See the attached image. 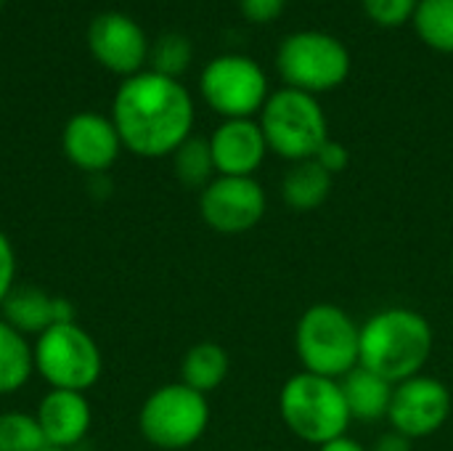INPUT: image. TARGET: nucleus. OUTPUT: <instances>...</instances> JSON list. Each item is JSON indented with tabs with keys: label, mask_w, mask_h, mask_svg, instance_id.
Masks as SVG:
<instances>
[{
	"label": "nucleus",
	"mask_w": 453,
	"mask_h": 451,
	"mask_svg": "<svg viewBox=\"0 0 453 451\" xmlns=\"http://www.w3.org/2000/svg\"><path fill=\"white\" fill-rule=\"evenodd\" d=\"M319 451H369L358 439H353V436H337V439H332V441H326V444H321Z\"/></svg>",
	"instance_id": "c756f323"
},
{
	"label": "nucleus",
	"mask_w": 453,
	"mask_h": 451,
	"mask_svg": "<svg viewBox=\"0 0 453 451\" xmlns=\"http://www.w3.org/2000/svg\"><path fill=\"white\" fill-rule=\"evenodd\" d=\"M332 178L334 175H340L348 165H350V152H348V146L345 144H340V141H334V138H329L319 152H316V157H313Z\"/></svg>",
	"instance_id": "bb28decb"
},
{
	"label": "nucleus",
	"mask_w": 453,
	"mask_h": 451,
	"mask_svg": "<svg viewBox=\"0 0 453 451\" xmlns=\"http://www.w3.org/2000/svg\"><path fill=\"white\" fill-rule=\"evenodd\" d=\"M435 348L433 324L414 308L390 306L361 324L358 367L377 372L393 385L422 375Z\"/></svg>",
	"instance_id": "f03ea898"
},
{
	"label": "nucleus",
	"mask_w": 453,
	"mask_h": 451,
	"mask_svg": "<svg viewBox=\"0 0 453 451\" xmlns=\"http://www.w3.org/2000/svg\"><path fill=\"white\" fill-rule=\"evenodd\" d=\"M279 415L289 433L316 449L337 436H345L353 423L340 380L311 372H297L281 385Z\"/></svg>",
	"instance_id": "20e7f679"
},
{
	"label": "nucleus",
	"mask_w": 453,
	"mask_h": 451,
	"mask_svg": "<svg viewBox=\"0 0 453 451\" xmlns=\"http://www.w3.org/2000/svg\"><path fill=\"white\" fill-rule=\"evenodd\" d=\"M419 0H361L364 13L385 29L403 27L414 19Z\"/></svg>",
	"instance_id": "393cba45"
},
{
	"label": "nucleus",
	"mask_w": 453,
	"mask_h": 451,
	"mask_svg": "<svg viewBox=\"0 0 453 451\" xmlns=\"http://www.w3.org/2000/svg\"><path fill=\"white\" fill-rule=\"evenodd\" d=\"M191 58H194L191 40L180 32H165L149 48L151 72L173 77V80H180V74L191 66Z\"/></svg>",
	"instance_id": "5701e85b"
},
{
	"label": "nucleus",
	"mask_w": 453,
	"mask_h": 451,
	"mask_svg": "<svg viewBox=\"0 0 453 451\" xmlns=\"http://www.w3.org/2000/svg\"><path fill=\"white\" fill-rule=\"evenodd\" d=\"M228 372H231V359L226 348L212 340H202L191 346L180 362V383L204 396L218 391L226 383Z\"/></svg>",
	"instance_id": "a211bd4d"
},
{
	"label": "nucleus",
	"mask_w": 453,
	"mask_h": 451,
	"mask_svg": "<svg viewBox=\"0 0 453 451\" xmlns=\"http://www.w3.org/2000/svg\"><path fill=\"white\" fill-rule=\"evenodd\" d=\"M0 311L3 319L21 335H42L53 324L74 322V308L66 298L48 295L45 290L29 284H16Z\"/></svg>",
	"instance_id": "dca6fc26"
},
{
	"label": "nucleus",
	"mask_w": 453,
	"mask_h": 451,
	"mask_svg": "<svg viewBox=\"0 0 453 451\" xmlns=\"http://www.w3.org/2000/svg\"><path fill=\"white\" fill-rule=\"evenodd\" d=\"M207 141L218 175L255 178L268 157L263 128L255 120H223Z\"/></svg>",
	"instance_id": "4468645a"
},
{
	"label": "nucleus",
	"mask_w": 453,
	"mask_h": 451,
	"mask_svg": "<svg viewBox=\"0 0 453 451\" xmlns=\"http://www.w3.org/2000/svg\"><path fill=\"white\" fill-rule=\"evenodd\" d=\"M348 45L321 29H300L281 40L276 51V72L284 88H295L311 96L329 93L350 77Z\"/></svg>",
	"instance_id": "423d86ee"
},
{
	"label": "nucleus",
	"mask_w": 453,
	"mask_h": 451,
	"mask_svg": "<svg viewBox=\"0 0 453 451\" xmlns=\"http://www.w3.org/2000/svg\"><path fill=\"white\" fill-rule=\"evenodd\" d=\"M61 149L77 170L101 175L117 162L125 146L111 117L98 112H77L61 130Z\"/></svg>",
	"instance_id": "ddd939ff"
},
{
	"label": "nucleus",
	"mask_w": 453,
	"mask_h": 451,
	"mask_svg": "<svg viewBox=\"0 0 453 451\" xmlns=\"http://www.w3.org/2000/svg\"><path fill=\"white\" fill-rule=\"evenodd\" d=\"M287 0H239L242 16L250 24H271L281 16Z\"/></svg>",
	"instance_id": "a878e982"
},
{
	"label": "nucleus",
	"mask_w": 453,
	"mask_h": 451,
	"mask_svg": "<svg viewBox=\"0 0 453 451\" xmlns=\"http://www.w3.org/2000/svg\"><path fill=\"white\" fill-rule=\"evenodd\" d=\"M342 396L350 412V420H361V423H377L385 420L390 412V399H393V383L380 377L372 369L356 367L353 372H348L342 380Z\"/></svg>",
	"instance_id": "f3484780"
},
{
	"label": "nucleus",
	"mask_w": 453,
	"mask_h": 451,
	"mask_svg": "<svg viewBox=\"0 0 453 451\" xmlns=\"http://www.w3.org/2000/svg\"><path fill=\"white\" fill-rule=\"evenodd\" d=\"M45 444L50 449L69 451L90 431V404L80 391H48L35 412Z\"/></svg>",
	"instance_id": "2eb2a0df"
},
{
	"label": "nucleus",
	"mask_w": 453,
	"mask_h": 451,
	"mask_svg": "<svg viewBox=\"0 0 453 451\" xmlns=\"http://www.w3.org/2000/svg\"><path fill=\"white\" fill-rule=\"evenodd\" d=\"M453 399L449 385L430 375H417L393 388L390 428L411 441L438 433L451 417Z\"/></svg>",
	"instance_id": "9b49d317"
},
{
	"label": "nucleus",
	"mask_w": 453,
	"mask_h": 451,
	"mask_svg": "<svg viewBox=\"0 0 453 451\" xmlns=\"http://www.w3.org/2000/svg\"><path fill=\"white\" fill-rule=\"evenodd\" d=\"M199 93L204 104L223 120H252L271 96L263 66L239 53L212 58L202 69Z\"/></svg>",
	"instance_id": "1a4fd4ad"
},
{
	"label": "nucleus",
	"mask_w": 453,
	"mask_h": 451,
	"mask_svg": "<svg viewBox=\"0 0 453 451\" xmlns=\"http://www.w3.org/2000/svg\"><path fill=\"white\" fill-rule=\"evenodd\" d=\"M0 8H3V0H0Z\"/></svg>",
	"instance_id": "2f4dec72"
},
{
	"label": "nucleus",
	"mask_w": 453,
	"mask_h": 451,
	"mask_svg": "<svg viewBox=\"0 0 453 451\" xmlns=\"http://www.w3.org/2000/svg\"><path fill=\"white\" fill-rule=\"evenodd\" d=\"M411 439H406V436H401V433H395V431H388V433H382L377 441H374V447L369 451H414L411 449Z\"/></svg>",
	"instance_id": "c85d7f7f"
},
{
	"label": "nucleus",
	"mask_w": 453,
	"mask_h": 451,
	"mask_svg": "<svg viewBox=\"0 0 453 451\" xmlns=\"http://www.w3.org/2000/svg\"><path fill=\"white\" fill-rule=\"evenodd\" d=\"M173 170L175 178L188 186V189H204L215 175V162H212V152H210V141L191 136L186 138L175 152H173Z\"/></svg>",
	"instance_id": "4be33fe9"
},
{
	"label": "nucleus",
	"mask_w": 453,
	"mask_h": 451,
	"mask_svg": "<svg viewBox=\"0 0 453 451\" xmlns=\"http://www.w3.org/2000/svg\"><path fill=\"white\" fill-rule=\"evenodd\" d=\"M35 372L32 346L0 316V396H11L27 385Z\"/></svg>",
	"instance_id": "aec40b11"
},
{
	"label": "nucleus",
	"mask_w": 453,
	"mask_h": 451,
	"mask_svg": "<svg viewBox=\"0 0 453 451\" xmlns=\"http://www.w3.org/2000/svg\"><path fill=\"white\" fill-rule=\"evenodd\" d=\"M411 21L427 48L453 53V0H419Z\"/></svg>",
	"instance_id": "412c9836"
},
{
	"label": "nucleus",
	"mask_w": 453,
	"mask_h": 451,
	"mask_svg": "<svg viewBox=\"0 0 453 451\" xmlns=\"http://www.w3.org/2000/svg\"><path fill=\"white\" fill-rule=\"evenodd\" d=\"M111 122L122 146L135 157H173V152L191 138L194 98L180 80L143 69L125 77L117 88Z\"/></svg>",
	"instance_id": "f257e3e1"
},
{
	"label": "nucleus",
	"mask_w": 453,
	"mask_h": 451,
	"mask_svg": "<svg viewBox=\"0 0 453 451\" xmlns=\"http://www.w3.org/2000/svg\"><path fill=\"white\" fill-rule=\"evenodd\" d=\"M13 287H16V253L11 239L0 231V308Z\"/></svg>",
	"instance_id": "cd10ccee"
},
{
	"label": "nucleus",
	"mask_w": 453,
	"mask_h": 451,
	"mask_svg": "<svg viewBox=\"0 0 453 451\" xmlns=\"http://www.w3.org/2000/svg\"><path fill=\"white\" fill-rule=\"evenodd\" d=\"M210 425V404L204 393L183 383L157 388L141 407L138 428L143 439L165 451L194 447Z\"/></svg>",
	"instance_id": "6e6552de"
},
{
	"label": "nucleus",
	"mask_w": 453,
	"mask_h": 451,
	"mask_svg": "<svg viewBox=\"0 0 453 451\" xmlns=\"http://www.w3.org/2000/svg\"><path fill=\"white\" fill-rule=\"evenodd\" d=\"M268 210L265 189L255 178L215 175L199 191V215L218 234L252 231Z\"/></svg>",
	"instance_id": "9d476101"
},
{
	"label": "nucleus",
	"mask_w": 453,
	"mask_h": 451,
	"mask_svg": "<svg viewBox=\"0 0 453 451\" xmlns=\"http://www.w3.org/2000/svg\"><path fill=\"white\" fill-rule=\"evenodd\" d=\"M45 436L35 415L3 412L0 415V451H45Z\"/></svg>",
	"instance_id": "b1692460"
},
{
	"label": "nucleus",
	"mask_w": 453,
	"mask_h": 451,
	"mask_svg": "<svg viewBox=\"0 0 453 451\" xmlns=\"http://www.w3.org/2000/svg\"><path fill=\"white\" fill-rule=\"evenodd\" d=\"M295 354L303 372L342 380L358 367L361 324L334 303H316L297 319Z\"/></svg>",
	"instance_id": "7ed1b4c3"
},
{
	"label": "nucleus",
	"mask_w": 453,
	"mask_h": 451,
	"mask_svg": "<svg viewBox=\"0 0 453 451\" xmlns=\"http://www.w3.org/2000/svg\"><path fill=\"white\" fill-rule=\"evenodd\" d=\"M35 369L53 391H90L104 369L98 343L77 324L61 322L37 335L32 346Z\"/></svg>",
	"instance_id": "0eeeda50"
},
{
	"label": "nucleus",
	"mask_w": 453,
	"mask_h": 451,
	"mask_svg": "<svg viewBox=\"0 0 453 451\" xmlns=\"http://www.w3.org/2000/svg\"><path fill=\"white\" fill-rule=\"evenodd\" d=\"M88 48L104 69L133 77L143 72L151 45L135 19L122 11H104L88 27Z\"/></svg>",
	"instance_id": "f8f14e48"
},
{
	"label": "nucleus",
	"mask_w": 453,
	"mask_h": 451,
	"mask_svg": "<svg viewBox=\"0 0 453 451\" xmlns=\"http://www.w3.org/2000/svg\"><path fill=\"white\" fill-rule=\"evenodd\" d=\"M332 181L334 178L316 159L295 162L281 178V199L292 210H300V213L316 210L329 199Z\"/></svg>",
	"instance_id": "6ab92c4d"
},
{
	"label": "nucleus",
	"mask_w": 453,
	"mask_h": 451,
	"mask_svg": "<svg viewBox=\"0 0 453 451\" xmlns=\"http://www.w3.org/2000/svg\"><path fill=\"white\" fill-rule=\"evenodd\" d=\"M45 451H64V449H50V447H48V449H45Z\"/></svg>",
	"instance_id": "7c9ffc66"
},
{
	"label": "nucleus",
	"mask_w": 453,
	"mask_h": 451,
	"mask_svg": "<svg viewBox=\"0 0 453 451\" xmlns=\"http://www.w3.org/2000/svg\"><path fill=\"white\" fill-rule=\"evenodd\" d=\"M260 128L268 152L292 165L313 159L329 141V120L321 101L295 88H281L268 96L260 109Z\"/></svg>",
	"instance_id": "39448f33"
}]
</instances>
